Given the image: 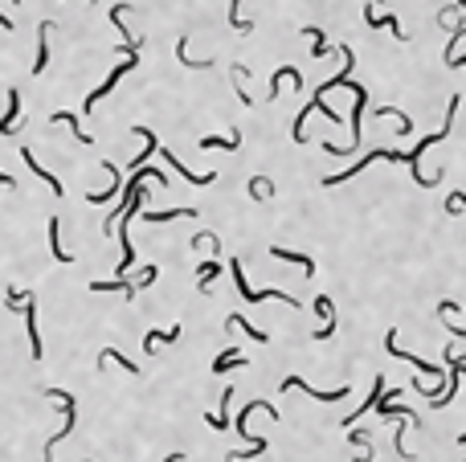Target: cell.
Wrapping results in <instances>:
<instances>
[{
    "instance_id": "cell-1",
    "label": "cell",
    "mask_w": 466,
    "mask_h": 462,
    "mask_svg": "<svg viewBox=\"0 0 466 462\" xmlns=\"http://www.w3.org/2000/svg\"><path fill=\"white\" fill-rule=\"evenodd\" d=\"M230 270H233V282H237V290H241V299L245 303H266V299H279V303H286V307H299V299L290 295V290H254L250 282H245V275H241V262H230Z\"/></svg>"
},
{
    "instance_id": "cell-2",
    "label": "cell",
    "mask_w": 466,
    "mask_h": 462,
    "mask_svg": "<svg viewBox=\"0 0 466 462\" xmlns=\"http://www.w3.org/2000/svg\"><path fill=\"white\" fill-rule=\"evenodd\" d=\"M46 397L62 401V409H66V425H62V429H57V434H53V438L46 442V459H41V462H53V450H57V442H66V438H70V429H74V397H70L66 389H46Z\"/></svg>"
},
{
    "instance_id": "cell-3",
    "label": "cell",
    "mask_w": 466,
    "mask_h": 462,
    "mask_svg": "<svg viewBox=\"0 0 466 462\" xmlns=\"http://www.w3.org/2000/svg\"><path fill=\"white\" fill-rule=\"evenodd\" d=\"M136 66H140V49H136V53H127V62H119V66H115V70H111V78H106V82H102V86H98V91H94V94H86V111H91L94 102H102V98H106V94L115 91V82H119V78H123V74H127V70H136Z\"/></svg>"
},
{
    "instance_id": "cell-4",
    "label": "cell",
    "mask_w": 466,
    "mask_h": 462,
    "mask_svg": "<svg viewBox=\"0 0 466 462\" xmlns=\"http://www.w3.org/2000/svg\"><path fill=\"white\" fill-rule=\"evenodd\" d=\"M286 389H303V393H311V397H319V401H344V397H348V385H339V389H311L303 376H286V380H282V393H286Z\"/></svg>"
},
{
    "instance_id": "cell-5",
    "label": "cell",
    "mask_w": 466,
    "mask_h": 462,
    "mask_svg": "<svg viewBox=\"0 0 466 462\" xmlns=\"http://www.w3.org/2000/svg\"><path fill=\"white\" fill-rule=\"evenodd\" d=\"M21 160H25V168H29V172L37 176V181H46V185H49V192H53V196H62V192H66V185H62V181H57L53 172H46V168H41V160H37V156H33L29 147H21Z\"/></svg>"
},
{
    "instance_id": "cell-6",
    "label": "cell",
    "mask_w": 466,
    "mask_h": 462,
    "mask_svg": "<svg viewBox=\"0 0 466 462\" xmlns=\"http://www.w3.org/2000/svg\"><path fill=\"white\" fill-rule=\"evenodd\" d=\"M25 327H29V352L33 360H41V335H37V299L25 295Z\"/></svg>"
},
{
    "instance_id": "cell-7",
    "label": "cell",
    "mask_w": 466,
    "mask_h": 462,
    "mask_svg": "<svg viewBox=\"0 0 466 462\" xmlns=\"http://www.w3.org/2000/svg\"><path fill=\"white\" fill-rule=\"evenodd\" d=\"M384 344H389V352H393L397 360H409V364H418V372H425V376H442V369H438V364H429V360H418V356H409V352H401V348H397V327H393V331L384 335Z\"/></svg>"
},
{
    "instance_id": "cell-8",
    "label": "cell",
    "mask_w": 466,
    "mask_h": 462,
    "mask_svg": "<svg viewBox=\"0 0 466 462\" xmlns=\"http://www.w3.org/2000/svg\"><path fill=\"white\" fill-rule=\"evenodd\" d=\"M17 119H21V91H8V111L0 119V136H12L17 131Z\"/></svg>"
},
{
    "instance_id": "cell-9",
    "label": "cell",
    "mask_w": 466,
    "mask_h": 462,
    "mask_svg": "<svg viewBox=\"0 0 466 462\" xmlns=\"http://www.w3.org/2000/svg\"><path fill=\"white\" fill-rule=\"evenodd\" d=\"M270 258H279V262H295V266H299L307 278L315 275V262H311L307 254H295V250H282V246H274V250H270Z\"/></svg>"
},
{
    "instance_id": "cell-10",
    "label": "cell",
    "mask_w": 466,
    "mask_h": 462,
    "mask_svg": "<svg viewBox=\"0 0 466 462\" xmlns=\"http://www.w3.org/2000/svg\"><path fill=\"white\" fill-rule=\"evenodd\" d=\"M49 29H53V21H41V29H37V62H33V74H46L49 66Z\"/></svg>"
},
{
    "instance_id": "cell-11",
    "label": "cell",
    "mask_w": 466,
    "mask_h": 462,
    "mask_svg": "<svg viewBox=\"0 0 466 462\" xmlns=\"http://www.w3.org/2000/svg\"><path fill=\"white\" fill-rule=\"evenodd\" d=\"M180 340V324H172L168 331H147L143 335V352H156V344H176Z\"/></svg>"
},
{
    "instance_id": "cell-12",
    "label": "cell",
    "mask_w": 466,
    "mask_h": 462,
    "mask_svg": "<svg viewBox=\"0 0 466 462\" xmlns=\"http://www.w3.org/2000/svg\"><path fill=\"white\" fill-rule=\"evenodd\" d=\"M230 369H245V356H241L237 348H225V352L213 360V372H217V376H221V372H230Z\"/></svg>"
},
{
    "instance_id": "cell-13",
    "label": "cell",
    "mask_w": 466,
    "mask_h": 462,
    "mask_svg": "<svg viewBox=\"0 0 466 462\" xmlns=\"http://www.w3.org/2000/svg\"><path fill=\"white\" fill-rule=\"evenodd\" d=\"M201 147H225V151H237V147H241V131L233 127L230 136H205L201 139Z\"/></svg>"
},
{
    "instance_id": "cell-14",
    "label": "cell",
    "mask_w": 466,
    "mask_h": 462,
    "mask_svg": "<svg viewBox=\"0 0 466 462\" xmlns=\"http://www.w3.org/2000/svg\"><path fill=\"white\" fill-rule=\"evenodd\" d=\"M176 217H196V209H164V213H143V221L147 225H164V221H176Z\"/></svg>"
},
{
    "instance_id": "cell-15",
    "label": "cell",
    "mask_w": 466,
    "mask_h": 462,
    "mask_svg": "<svg viewBox=\"0 0 466 462\" xmlns=\"http://www.w3.org/2000/svg\"><path fill=\"white\" fill-rule=\"evenodd\" d=\"M221 275V258H209V262H201V270H196V290H209V282Z\"/></svg>"
},
{
    "instance_id": "cell-16",
    "label": "cell",
    "mask_w": 466,
    "mask_h": 462,
    "mask_svg": "<svg viewBox=\"0 0 466 462\" xmlns=\"http://www.w3.org/2000/svg\"><path fill=\"white\" fill-rule=\"evenodd\" d=\"M245 192H250L254 201H270V196H274V181H270V176H254V181L245 185Z\"/></svg>"
},
{
    "instance_id": "cell-17",
    "label": "cell",
    "mask_w": 466,
    "mask_h": 462,
    "mask_svg": "<svg viewBox=\"0 0 466 462\" xmlns=\"http://www.w3.org/2000/svg\"><path fill=\"white\" fill-rule=\"evenodd\" d=\"M282 78H290V82H295V86H303V74H299V70H295V66H279V70H274V78H270V98H274V94H279Z\"/></svg>"
},
{
    "instance_id": "cell-18",
    "label": "cell",
    "mask_w": 466,
    "mask_h": 462,
    "mask_svg": "<svg viewBox=\"0 0 466 462\" xmlns=\"http://www.w3.org/2000/svg\"><path fill=\"white\" fill-rule=\"evenodd\" d=\"M160 156H164V160H168V164H172V168H176V172H185L188 181H192V185H213V172H201V176H196V172H188L185 164H180V160H176V156H172V151H160Z\"/></svg>"
},
{
    "instance_id": "cell-19",
    "label": "cell",
    "mask_w": 466,
    "mask_h": 462,
    "mask_svg": "<svg viewBox=\"0 0 466 462\" xmlns=\"http://www.w3.org/2000/svg\"><path fill=\"white\" fill-rule=\"evenodd\" d=\"M49 250H53V258H57V262H74V254H66V250H62V241H57V217H49Z\"/></svg>"
},
{
    "instance_id": "cell-20",
    "label": "cell",
    "mask_w": 466,
    "mask_h": 462,
    "mask_svg": "<svg viewBox=\"0 0 466 462\" xmlns=\"http://www.w3.org/2000/svg\"><path fill=\"white\" fill-rule=\"evenodd\" d=\"M136 131H140V136L147 139V147H143V151H140V156H136V160H127L131 168H140L143 160H151V156H156V136H151V127H136Z\"/></svg>"
},
{
    "instance_id": "cell-21",
    "label": "cell",
    "mask_w": 466,
    "mask_h": 462,
    "mask_svg": "<svg viewBox=\"0 0 466 462\" xmlns=\"http://www.w3.org/2000/svg\"><path fill=\"white\" fill-rule=\"evenodd\" d=\"M230 327H241V331H245V335H250V340H254V344H266V340H270V335H266V331H262V327L245 324V320H241V315H230Z\"/></svg>"
},
{
    "instance_id": "cell-22",
    "label": "cell",
    "mask_w": 466,
    "mask_h": 462,
    "mask_svg": "<svg viewBox=\"0 0 466 462\" xmlns=\"http://www.w3.org/2000/svg\"><path fill=\"white\" fill-rule=\"evenodd\" d=\"M106 360H119V364H123V369L131 372V376L140 372V364H136V360H127V356H123V352H115V348H102V356H98V369H102Z\"/></svg>"
},
{
    "instance_id": "cell-23",
    "label": "cell",
    "mask_w": 466,
    "mask_h": 462,
    "mask_svg": "<svg viewBox=\"0 0 466 462\" xmlns=\"http://www.w3.org/2000/svg\"><path fill=\"white\" fill-rule=\"evenodd\" d=\"M53 123H66V127H74V139H78V143H91V136H86V131L78 127V119H74L70 111H62V115H53Z\"/></svg>"
},
{
    "instance_id": "cell-24",
    "label": "cell",
    "mask_w": 466,
    "mask_h": 462,
    "mask_svg": "<svg viewBox=\"0 0 466 462\" xmlns=\"http://www.w3.org/2000/svg\"><path fill=\"white\" fill-rule=\"evenodd\" d=\"M237 8H241V0H230V25L237 29V33H250V29H254V21H241V12H237Z\"/></svg>"
},
{
    "instance_id": "cell-25",
    "label": "cell",
    "mask_w": 466,
    "mask_h": 462,
    "mask_svg": "<svg viewBox=\"0 0 466 462\" xmlns=\"http://www.w3.org/2000/svg\"><path fill=\"white\" fill-rule=\"evenodd\" d=\"M466 209V192H450V201H446V213H458Z\"/></svg>"
},
{
    "instance_id": "cell-26",
    "label": "cell",
    "mask_w": 466,
    "mask_h": 462,
    "mask_svg": "<svg viewBox=\"0 0 466 462\" xmlns=\"http://www.w3.org/2000/svg\"><path fill=\"white\" fill-rule=\"evenodd\" d=\"M315 311H319L324 320H335V315H331V299H327V295H319V299H315Z\"/></svg>"
},
{
    "instance_id": "cell-27",
    "label": "cell",
    "mask_w": 466,
    "mask_h": 462,
    "mask_svg": "<svg viewBox=\"0 0 466 462\" xmlns=\"http://www.w3.org/2000/svg\"><path fill=\"white\" fill-rule=\"evenodd\" d=\"M205 421H209L213 429H225V425H230V421H225V417H221V414H205Z\"/></svg>"
},
{
    "instance_id": "cell-28",
    "label": "cell",
    "mask_w": 466,
    "mask_h": 462,
    "mask_svg": "<svg viewBox=\"0 0 466 462\" xmlns=\"http://www.w3.org/2000/svg\"><path fill=\"white\" fill-rule=\"evenodd\" d=\"M331 331H335V320H327V324L319 327V331H315V344H319V340H327V335H331Z\"/></svg>"
},
{
    "instance_id": "cell-29",
    "label": "cell",
    "mask_w": 466,
    "mask_h": 462,
    "mask_svg": "<svg viewBox=\"0 0 466 462\" xmlns=\"http://www.w3.org/2000/svg\"><path fill=\"white\" fill-rule=\"evenodd\" d=\"M0 185H4V188H17V181H12L8 172H0Z\"/></svg>"
},
{
    "instance_id": "cell-30",
    "label": "cell",
    "mask_w": 466,
    "mask_h": 462,
    "mask_svg": "<svg viewBox=\"0 0 466 462\" xmlns=\"http://www.w3.org/2000/svg\"><path fill=\"white\" fill-rule=\"evenodd\" d=\"M0 29H12V21H8V17H4V12H0Z\"/></svg>"
},
{
    "instance_id": "cell-31",
    "label": "cell",
    "mask_w": 466,
    "mask_h": 462,
    "mask_svg": "<svg viewBox=\"0 0 466 462\" xmlns=\"http://www.w3.org/2000/svg\"><path fill=\"white\" fill-rule=\"evenodd\" d=\"M164 462H185V454H168Z\"/></svg>"
},
{
    "instance_id": "cell-32",
    "label": "cell",
    "mask_w": 466,
    "mask_h": 462,
    "mask_svg": "<svg viewBox=\"0 0 466 462\" xmlns=\"http://www.w3.org/2000/svg\"><path fill=\"white\" fill-rule=\"evenodd\" d=\"M454 66H466V57H454ZM454 66H450V70H454Z\"/></svg>"
},
{
    "instance_id": "cell-33",
    "label": "cell",
    "mask_w": 466,
    "mask_h": 462,
    "mask_svg": "<svg viewBox=\"0 0 466 462\" xmlns=\"http://www.w3.org/2000/svg\"><path fill=\"white\" fill-rule=\"evenodd\" d=\"M458 442H463V446H466V434H463V438H458Z\"/></svg>"
},
{
    "instance_id": "cell-34",
    "label": "cell",
    "mask_w": 466,
    "mask_h": 462,
    "mask_svg": "<svg viewBox=\"0 0 466 462\" xmlns=\"http://www.w3.org/2000/svg\"><path fill=\"white\" fill-rule=\"evenodd\" d=\"M12 4H21V0H12Z\"/></svg>"
}]
</instances>
